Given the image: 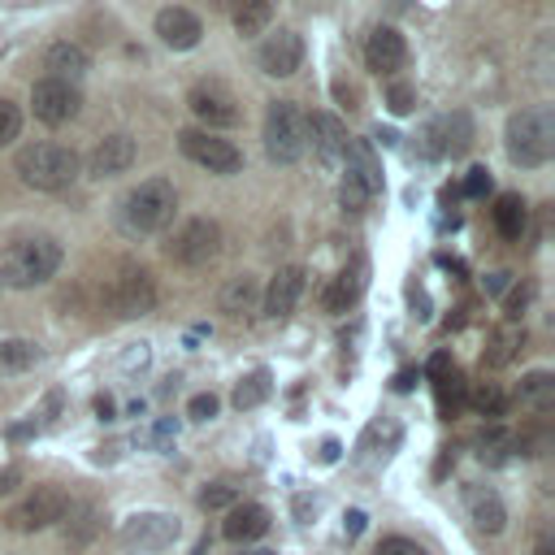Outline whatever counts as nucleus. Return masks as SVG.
I'll list each match as a JSON object with an SVG mask.
<instances>
[{"instance_id":"f257e3e1","label":"nucleus","mask_w":555,"mask_h":555,"mask_svg":"<svg viewBox=\"0 0 555 555\" xmlns=\"http://www.w3.org/2000/svg\"><path fill=\"white\" fill-rule=\"evenodd\" d=\"M61 269V243L56 238H17L0 251V286L9 291H30L48 282Z\"/></svg>"},{"instance_id":"f03ea898","label":"nucleus","mask_w":555,"mask_h":555,"mask_svg":"<svg viewBox=\"0 0 555 555\" xmlns=\"http://www.w3.org/2000/svg\"><path fill=\"white\" fill-rule=\"evenodd\" d=\"M555 152V117L551 108H520L507 121V156L525 169L546 165Z\"/></svg>"},{"instance_id":"7ed1b4c3","label":"nucleus","mask_w":555,"mask_h":555,"mask_svg":"<svg viewBox=\"0 0 555 555\" xmlns=\"http://www.w3.org/2000/svg\"><path fill=\"white\" fill-rule=\"evenodd\" d=\"M264 152L273 165H295L308 152V117L295 100H273L264 113Z\"/></svg>"},{"instance_id":"20e7f679","label":"nucleus","mask_w":555,"mask_h":555,"mask_svg":"<svg viewBox=\"0 0 555 555\" xmlns=\"http://www.w3.org/2000/svg\"><path fill=\"white\" fill-rule=\"evenodd\" d=\"M17 173L35 191H61L78 178V156L61 143H26L17 152Z\"/></svg>"},{"instance_id":"39448f33","label":"nucleus","mask_w":555,"mask_h":555,"mask_svg":"<svg viewBox=\"0 0 555 555\" xmlns=\"http://www.w3.org/2000/svg\"><path fill=\"white\" fill-rule=\"evenodd\" d=\"M173 208H178V195H173V182L169 178H147L139 182L126 199H121V217L130 230L139 234H156L173 221Z\"/></svg>"},{"instance_id":"423d86ee","label":"nucleus","mask_w":555,"mask_h":555,"mask_svg":"<svg viewBox=\"0 0 555 555\" xmlns=\"http://www.w3.org/2000/svg\"><path fill=\"white\" fill-rule=\"evenodd\" d=\"M104 308L113 317H121V321H134V317L152 312L156 308V282H152V273L139 269V264L117 269L108 278V286H104Z\"/></svg>"},{"instance_id":"0eeeda50","label":"nucleus","mask_w":555,"mask_h":555,"mask_svg":"<svg viewBox=\"0 0 555 555\" xmlns=\"http://www.w3.org/2000/svg\"><path fill=\"white\" fill-rule=\"evenodd\" d=\"M217 251H221V225L212 217H191L165 247V256L182 269H204L217 260Z\"/></svg>"},{"instance_id":"6e6552de","label":"nucleus","mask_w":555,"mask_h":555,"mask_svg":"<svg viewBox=\"0 0 555 555\" xmlns=\"http://www.w3.org/2000/svg\"><path fill=\"white\" fill-rule=\"evenodd\" d=\"M69 512V494L61 486H35L22 503L9 507V529L13 533H35V529H48V525H61Z\"/></svg>"},{"instance_id":"1a4fd4ad","label":"nucleus","mask_w":555,"mask_h":555,"mask_svg":"<svg viewBox=\"0 0 555 555\" xmlns=\"http://www.w3.org/2000/svg\"><path fill=\"white\" fill-rule=\"evenodd\" d=\"M473 147V121H468V113H447V117H438V121H429L425 130H421V152L425 156H464Z\"/></svg>"},{"instance_id":"9d476101","label":"nucleus","mask_w":555,"mask_h":555,"mask_svg":"<svg viewBox=\"0 0 555 555\" xmlns=\"http://www.w3.org/2000/svg\"><path fill=\"white\" fill-rule=\"evenodd\" d=\"M178 143H182V152H186L195 165H204L208 173H234V169L243 165V152H238L230 139H217V134H208V130H182Z\"/></svg>"},{"instance_id":"9b49d317","label":"nucleus","mask_w":555,"mask_h":555,"mask_svg":"<svg viewBox=\"0 0 555 555\" xmlns=\"http://www.w3.org/2000/svg\"><path fill=\"white\" fill-rule=\"evenodd\" d=\"M78 87L74 82H56V78H39L30 87V108L43 126H65L74 113H78Z\"/></svg>"},{"instance_id":"f8f14e48","label":"nucleus","mask_w":555,"mask_h":555,"mask_svg":"<svg viewBox=\"0 0 555 555\" xmlns=\"http://www.w3.org/2000/svg\"><path fill=\"white\" fill-rule=\"evenodd\" d=\"M178 538V516L169 512H139L121 525V542L130 551H165Z\"/></svg>"},{"instance_id":"ddd939ff","label":"nucleus","mask_w":555,"mask_h":555,"mask_svg":"<svg viewBox=\"0 0 555 555\" xmlns=\"http://www.w3.org/2000/svg\"><path fill=\"white\" fill-rule=\"evenodd\" d=\"M304 282H308V273H304L299 264H282V269L269 278V286H264V299H260L264 317H269V321L291 317L295 304H299V295H304Z\"/></svg>"},{"instance_id":"4468645a","label":"nucleus","mask_w":555,"mask_h":555,"mask_svg":"<svg viewBox=\"0 0 555 555\" xmlns=\"http://www.w3.org/2000/svg\"><path fill=\"white\" fill-rule=\"evenodd\" d=\"M260 69L269 78H291L299 65H304V39L295 30H273L264 43H260Z\"/></svg>"},{"instance_id":"2eb2a0df","label":"nucleus","mask_w":555,"mask_h":555,"mask_svg":"<svg viewBox=\"0 0 555 555\" xmlns=\"http://www.w3.org/2000/svg\"><path fill=\"white\" fill-rule=\"evenodd\" d=\"M156 35H160V43H165V48L186 52V48H195V43H199L204 26H199V17H195L191 9L169 4V9H160V13H156Z\"/></svg>"},{"instance_id":"dca6fc26","label":"nucleus","mask_w":555,"mask_h":555,"mask_svg":"<svg viewBox=\"0 0 555 555\" xmlns=\"http://www.w3.org/2000/svg\"><path fill=\"white\" fill-rule=\"evenodd\" d=\"M186 104H191V113H195L199 121H208V126H234V121H238V108H234L230 91L217 87V82H199V87H191Z\"/></svg>"},{"instance_id":"f3484780","label":"nucleus","mask_w":555,"mask_h":555,"mask_svg":"<svg viewBox=\"0 0 555 555\" xmlns=\"http://www.w3.org/2000/svg\"><path fill=\"white\" fill-rule=\"evenodd\" d=\"M364 61H369L373 74H395V69H403V61H408L403 35H399L395 26H377V30L369 35V43H364Z\"/></svg>"},{"instance_id":"a211bd4d","label":"nucleus","mask_w":555,"mask_h":555,"mask_svg":"<svg viewBox=\"0 0 555 555\" xmlns=\"http://www.w3.org/2000/svg\"><path fill=\"white\" fill-rule=\"evenodd\" d=\"M130 165H134V139H130V134H104V139L91 147V156H87V169H91L95 178L126 173Z\"/></svg>"},{"instance_id":"6ab92c4d","label":"nucleus","mask_w":555,"mask_h":555,"mask_svg":"<svg viewBox=\"0 0 555 555\" xmlns=\"http://www.w3.org/2000/svg\"><path fill=\"white\" fill-rule=\"evenodd\" d=\"M308 143H312V152H317L325 165H334V160H343V152H347V126H343L334 113H312V117H308Z\"/></svg>"},{"instance_id":"aec40b11","label":"nucleus","mask_w":555,"mask_h":555,"mask_svg":"<svg viewBox=\"0 0 555 555\" xmlns=\"http://www.w3.org/2000/svg\"><path fill=\"white\" fill-rule=\"evenodd\" d=\"M464 507H468V516H473V525L481 529V533H503V525H507V507H503V499L490 490V486H468L464 490Z\"/></svg>"},{"instance_id":"412c9836","label":"nucleus","mask_w":555,"mask_h":555,"mask_svg":"<svg viewBox=\"0 0 555 555\" xmlns=\"http://www.w3.org/2000/svg\"><path fill=\"white\" fill-rule=\"evenodd\" d=\"M264 529H269V507H260V503H234L221 525V533L230 542H256Z\"/></svg>"},{"instance_id":"4be33fe9","label":"nucleus","mask_w":555,"mask_h":555,"mask_svg":"<svg viewBox=\"0 0 555 555\" xmlns=\"http://www.w3.org/2000/svg\"><path fill=\"white\" fill-rule=\"evenodd\" d=\"M43 69H48V78H56V82H74V78L87 74V52H82L78 43H69V39H56V43L43 52Z\"/></svg>"},{"instance_id":"5701e85b","label":"nucleus","mask_w":555,"mask_h":555,"mask_svg":"<svg viewBox=\"0 0 555 555\" xmlns=\"http://www.w3.org/2000/svg\"><path fill=\"white\" fill-rule=\"evenodd\" d=\"M364 273H369V264L356 256V260L330 282V291H325V308H330V312H347V308L360 299V291H364Z\"/></svg>"},{"instance_id":"b1692460","label":"nucleus","mask_w":555,"mask_h":555,"mask_svg":"<svg viewBox=\"0 0 555 555\" xmlns=\"http://www.w3.org/2000/svg\"><path fill=\"white\" fill-rule=\"evenodd\" d=\"M256 304H260V286H256V278H251V273H238V278H230V282L221 286V312H225L230 321L251 317V312H256Z\"/></svg>"},{"instance_id":"393cba45","label":"nucleus","mask_w":555,"mask_h":555,"mask_svg":"<svg viewBox=\"0 0 555 555\" xmlns=\"http://www.w3.org/2000/svg\"><path fill=\"white\" fill-rule=\"evenodd\" d=\"M520 343H525V330L520 325H499L494 334H490V343H486V351H481V364L486 369H503V364H512V356L520 351Z\"/></svg>"},{"instance_id":"a878e982","label":"nucleus","mask_w":555,"mask_h":555,"mask_svg":"<svg viewBox=\"0 0 555 555\" xmlns=\"http://www.w3.org/2000/svg\"><path fill=\"white\" fill-rule=\"evenodd\" d=\"M273 17V0H230V22L238 35H260Z\"/></svg>"},{"instance_id":"bb28decb","label":"nucleus","mask_w":555,"mask_h":555,"mask_svg":"<svg viewBox=\"0 0 555 555\" xmlns=\"http://www.w3.org/2000/svg\"><path fill=\"white\" fill-rule=\"evenodd\" d=\"M494 225H499L503 238H520L525 225H529L525 199H520V195H499V204H494Z\"/></svg>"},{"instance_id":"cd10ccee","label":"nucleus","mask_w":555,"mask_h":555,"mask_svg":"<svg viewBox=\"0 0 555 555\" xmlns=\"http://www.w3.org/2000/svg\"><path fill=\"white\" fill-rule=\"evenodd\" d=\"M39 360V347L30 338H0V373H26Z\"/></svg>"},{"instance_id":"c85d7f7f","label":"nucleus","mask_w":555,"mask_h":555,"mask_svg":"<svg viewBox=\"0 0 555 555\" xmlns=\"http://www.w3.org/2000/svg\"><path fill=\"white\" fill-rule=\"evenodd\" d=\"M269 390H273L269 373H264V369H251V373L234 386V408H238V412H243V408H260V403L269 399Z\"/></svg>"},{"instance_id":"c756f323","label":"nucleus","mask_w":555,"mask_h":555,"mask_svg":"<svg viewBox=\"0 0 555 555\" xmlns=\"http://www.w3.org/2000/svg\"><path fill=\"white\" fill-rule=\"evenodd\" d=\"M468 403H473V412H481V416H503V412H507V395H503L494 382H477V386L468 390Z\"/></svg>"},{"instance_id":"7c9ffc66","label":"nucleus","mask_w":555,"mask_h":555,"mask_svg":"<svg viewBox=\"0 0 555 555\" xmlns=\"http://www.w3.org/2000/svg\"><path fill=\"white\" fill-rule=\"evenodd\" d=\"M65 520H69V525H65V538H69L74 546H82V542L100 529V512H95V507H78V512H74V503H69Z\"/></svg>"},{"instance_id":"2f4dec72","label":"nucleus","mask_w":555,"mask_h":555,"mask_svg":"<svg viewBox=\"0 0 555 555\" xmlns=\"http://www.w3.org/2000/svg\"><path fill=\"white\" fill-rule=\"evenodd\" d=\"M234 503H238V486L234 481H208L199 490V507L204 512H230Z\"/></svg>"},{"instance_id":"473e14b6","label":"nucleus","mask_w":555,"mask_h":555,"mask_svg":"<svg viewBox=\"0 0 555 555\" xmlns=\"http://www.w3.org/2000/svg\"><path fill=\"white\" fill-rule=\"evenodd\" d=\"M551 395H555V377H551V373H542V369H538V373H529V377L520 382V399H525V403H533V408H546V403H551Z\"/></svg>"},{"instance_id":"72a5a7b5","label":"nucleus","mask_w":555,"mask_h":555,"mask_svg":"<svg viewBox=\"0 0 555 555\" xmlns=\"http://www.w3.org/2000/svg\"><path fill=\"white\" fill-rule=\"evenodd\" d=\"M338 199H343V208H351V212H360L369 199H373V191L356 178V173H343V186H338Z\"/></svg>"},{"instance_id":"f704fd0d","label":"nucleus","mask_w":555,"mask_h":555,"mask_svg":"<svg viewBox=\"0 0 555 555\" xmlns=\"http://www.w3.org/2000/svg\"><path fill=\"white\" fill-rule=\"evenodd\" d=\"M438 382V403H442V412H455L460 403H464V382H460V373H442V377H434Z\"/></svg>"},{"instance_id":"c9c22d12","label":"nucleus","mask_w":555,"mask_h":555,"mask_svg":"<svg viewBox=\"0 0 555 555\" xmlns=\"http://www.w3.org/2000/svg\"><path fill=\"white\" fill-rule=\"evenodd\" d=\"M17 130H22V108H17L13 100H4V95H0V147H4V143H13V139H17Z\"/></svg>"},{"instance_id":"e433bc0d","label":"nucleus","mask_w":555,"mask_h":555,"mask_svg":"<svg viewBox=\"0 0 555 555\" xmlns=\"http://www.w3.org/2000/svg\"><path fill=\"white\" fill-rule=\"evenodd\" d=\"M386 104H390V113H395V117H403V113H412V108H416V91H412L408 82H390Z\"/></svg>"},{"instance_id":"4c0bfd02","label":"nucleus","mask_w":555,"mask_h":555,"mask_svg":"<svg viewBox=\"0 0 555 555\" xmlns=\"http://www.w3.org/2000/svg\"><path fill=\"white\" fill-rule=\"evenodd\" d=\"M373 555H425V546L412 542V538H399V533H395V538H382Z\"/></svg>"},{"instance_id":"58836bf2","label":"nucleus","mask_w":555,"mask_h":555,"mask_svg":"<svg viewBox=\"0 0 555 555\" xmlns=\"http://www.w3.org/2000/svg\"><path fill=\"white\" fill-rule=\"evenodd\" d=\"M186 416H191V421H212V416H217V395H191Z\"/></svg>"},{"instance_id":"ea45409f","label":"nucleus","mask_w":555,"mask_h":555,"mask_svg":"<svg viewBox=\"0 0 555 555\" xmlns=\"http://www.w3.org/2000/svg\"><path fill=\"white\" fill-rule=\"evenodd\" d=\"M490 191V169L486 165H477V169H468V178H464V195H486Z\"/></svg>"},{"instance_id":"a19ab883","label":"nucleus","mask_w":555,"mask_h":555,"mask_svg":"<svg viewBox=\"0 0 555 555\" xmlns=\"http://www.w3.org/2000/svg\"><path fill=\"white\" fill-rule=\"evenodd\" d=\"M147 356H152V351H147V343H130V347L121 351V369H126V373L147 369Z\"/></svg>"},{"instance_id":"79ce46f5","label":"nucleus","mask_w":555,"mask_h":555,"mask_svg":"<svg viewBox=\"0 0 555 555\" xmlns=\"http://www.w3.org/2000/svg\"><path fill=\"white\" fill-rule=\"evenodd\" d=\"M169 438H178V421H173V416H160V421H156V429H152V442H156V447H165Z\"/></svg>"},{"instance_id":"37998d69","label":"nucleus","mask_w":555,"mask_h":555,"mask_svg":"<svg viewBox=\"0 0 555 555\" xmlns=\"http://www.w3.org/2000/svg\"><path fill=\"white\" fill-rule=\"evenodd\" d=\"M529 295H533L529 286H516V291L507 295V317H520V312H525V304H529Z\"/></svg>"},{"instance_id":"c03bdc74","label":"nucleus","mask_w":555,"mask_h":555,"mask_svg":"<svg viewBox=\"0 0 555 555\" xmlns=\"http://www.w3.org/2000/svg\"><path fill=\"white\" fill-rule=\"evenodd\" d=\"M17 481H22V468H17V464L0 468V494H13V490H17Z\"/></svg>"},{"instance_id":"a18cd8bd","label":"nucleus","mask_w":555,"mask_h":555,"mask_svg":"<svg viewBox=\"0 0 555 555\" xmlns=\"http://www.w3.org/2000/svg\"><path fill=\"white\" fill-rule=\"evenodd\" d=\"M343 529H347V538H356L364 529V512H347V525Z\"/></svg>"},{"instance_id":"49530a36","label":"nucleus","mask_w":555,"mask_h":555,"mask_svg":"<svg viewBox=\"0 0 555 555\" xmlns=\"http://www.w3.org/2000/svg\"><path fill=\"white\" fill-rule=\"evenodd\" d=\"M334 91H338V100H343L347 108H356V87H347V82H334Z\"/></svg>"},{"instance_id":"de8ad7c7","label":"nucleus","mask_w":555,"mask_h":555,"mask_svg":"<svg viewBox=\"0 0 555 555\" xmlns=\"http://www.w3.org/2000/svg\"><path fill=\"white\" fill-rule=\"evenodd\" d=\"M507 278H512V273H490V278H486V291H490V295H499V291L507 286Z\"/></svg>"},{"instance_id":"09e8293b","label":"nucleus","mask_w":555,"mask_h":555,"mask_svg":"<svg viewBox=\"0 0 555 555\" xmlns=\"http://www.w3.org/2000/svg\"><path fill=\"white\" fill-rule=\"evenodd\" d=\"M412 382H416V373H412V369H403V373L395 377V390H412Z\"/></svg>"},{"instance_id":"8fccbe9b","label":"nucleus","mask_w":555,"mask_h":555,"mask_svg":"<svg viewBox=\"0 0 555 555\" xmlns=\"http://www.w3.org/2000/svg\"><path fill=\"white\" fill-rule=\"evenodd\" d=\"M95 412H100V421H108V416H113V399L100 395V399H95Z\"/></svg>"},{"instance_id":"3c124183","label":"nucleus","mask_w":555,"mask_h":555,"mask_svg":"<svg viewBox=\"0 0 555 555\" xmlns=\"http://www.w3.org/2000/svg\"><path fill=\"white\" fill-rule=\"evenodd\" d=\"M377 143H382V147H395V143H399V134H395V130H382V126H377Z\"/></svg>"},{"instance_id":"603ef678","label":"nucleus","mask_w":555,"mask_h":555,"mask_svg":"<svg viewBox=\"0 0 555 555\" xmlns=\"http://www.w3.org/2000/svg\"><path fill=\"white\" fill-rule=\"evenodd\" d=\"M533 555H555V546H551V542H538V551H533Z\"/></svg>"},{"instance_id":"864d4df0","label":"nucleus","mask_w":555,"mask_h":555,"mask_svg":"<svg viewBox=\"0 0 555 555\" xmlns=\"http://www.w3.org/2000/svg\"><path fill=\"white\" fill-rule=\"evenodd\" d=\"M247 555H269V551H247Z\"/></svg>"}]
</instances>
